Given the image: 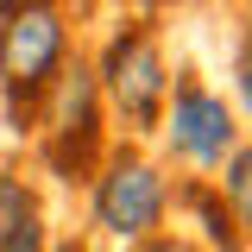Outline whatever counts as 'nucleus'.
Returning <instances> with one entry per match:
<instances>
[{"label": "nucleus", "mask_w": 252, "mask_h": 252, "mask_svg": "<svg viewBox=\"0 0 252 252\" xmlns=\"http://www.w3.org/2000/svg\"><path fill=\"white\" fill-rule=\"evenodd\" d=\"M220 202H227V215L252 233V145H233L227 177H220Z\"/></svg>", "instance_id": "423d86ee"}, {"label": "nucleus", "mask_w": 252, "mask_h": 252, "mask_svg": "<svg viewBox=\"0 0 252 252\" xmlns=\"http://www.w3.org/2000/svg\"><path fill=\"white\" fill-rule=\"evenodd\" d=\"M145 252H202V246L183 240V233H164V240H145Z\"/></svg>", "instance_id": "9b49d317"}, {"label": "nucleus", "mask_w": 252, "mask_h": 252, "mask_svg": "<svg viewBox=\"0 0 252 252\" xmlns=\"http://www.w3.org/2000/svg\"><path fill=\"white\" fill-rule=\"evenodd\" d=\"M0 252H51V240H44V215H38V220H26L13 240H0Z\"/></svg>", "instance_id": "1a4fd4ad"}, {"label": "nucleus", "mask_w": 252, "mask_h": 252, "mask_svg": "<svg viewBox=\"0 0 252 252\" xmlns=\"http://www.w3.org/2000/svg\"><path fill=\"white\" fill-rule=\"evenodd\" d=\"M63 252H82V246H63Z\"/></svg>", "instance_id": "f8f14e48"}, {"label": "nucleus", "mask_w": 252, "mask_h": 252, "mask_svg": "<svg viewBox=\"0 0 252 252\" xmlns=\"http://www.w3.org/2000/svg\"><path fill=\"white\" fill-rule=\"evenodd\" d=\"M44 158L57 177H89L94 152H101V89H94V69L82 57L63 63L51 94H44Z\"/></svg>", "instance_id": "20e7f679"}, {"label": "nucleus", "mask_w": 252, "mask_h": 252, "mask_svg": "<svg viewBox=\"0 0 252 252\" xmlns=\"http://www.w3.org/2000/svg\"><path fill=\"white\" fill-rule=\"evenodd\" d=\"M26 220H38V195H32L19 177H6V170H0V240H13Z\"/></svg>", "instance_id": "6e6552de"}, {"label": "nucleus", "mask_w": 252, "mask_h": 252, "mask_svg": "<svg viewBox=\"0 0 252 252\" xmlns=\"http://www.w3.org/2000/svg\"><path fill=\"white\" fill-rule=\"evenodd\" d=\"M183 202L202 215V227H208V240H215L220 252H233V246H240V233H233V215H227V202H215V195H208V183H189V189H183Z\"/></svg>", "instance_id": "0eeeda50"}, {"label": "nucleus", "mask_w": 252, "mask_h": 252, "mask_svg": "<svg viewBox=\"0 0 252 252\" xmlns=\"http://www.w3.org/2000/svg\"><path fill=\"white\" fill-rule=\"evenodd\" d=\"M63 63H69L63 0H0V94H6V120L19 132L44 107Z\"/></svg>", "instance_id": "f257e3e1"}, {"label": "nucleus", "mask_w": 252, "mask_h": 252, "mask_svg": "<svg viewBox=\"0 0 252 252\" xmlns=\"http://www.w3.org/2000/svg\"><path fill=\"white\" fill-rule=\"evenodd\" d=\"M164 202H170V183L145 152H107V164L94 170V195H89V215L107 240H152L158 220H164Z\"/></svg>", "instance_id": "f03ea898"}, {"label": "nucleus", "mask_w": 252, "mask_h": 252, "mask_svg": "<svg viewBox=\"0 0 252 252\" xmlns=\"http://www.w3.org/2000/svg\"><path fill=\"white\" fill-rule=\"evenodd\" d=\"M233 89H240V101H246V114H252V32H246V44H240V57H233Z\"/></svg>", "instance_id": "9d476101"}, {"label": "nucleus", "mask_w": 252, "mask_h": 252, "mask_svg": "<svg viewBox=\"0 0 252 252\" xmlns=\"http://www.w3.org/2000/svg\"><path fill=\"white\" fill-rule=\"evenodd\" d=\"M164 139H170V152L183 158V164L215 170V164L233 158L240 126H233V107H227L215 89H202V82H177L170 101H164Z\"/></svg>", "instance_id": "39448f33"}, {"label": "nucleus", "mask_w": 252, "mask_h": 252, "mask_svg": "<svg viewBox=\"0 0 252 252\" xmlns=\"http://www.w3.org/2000/svg\"><path fill=\"white\" fill-rule=\"evenodd\" d=\"M94 89L114 101V114L126 120V132H152L164 120V101H170V69H164V51L145 26L114 32L107 57L94 69Z\"/></svg>", "instance_id": "7ed1b4c3"}]
</instances>
